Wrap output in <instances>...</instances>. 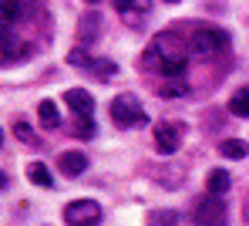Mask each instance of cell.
Here are the masks:
<instances>
[{"label": "cell", "instance_id": "6da1fadb", "mask_svg": "<svg viewBox=\"0 0 249 226\" xmlns=\"http://www.w3.org/2000/svg\"><path fill=\"white\" fill-rule=\"evenodd\" d=\"M152 68L162 71V78H182L185 75V64H189V44L172 34V31H162L152 47H148V57H145Z\"/></svg>", "mask_w": 249, "mask_h": 226}, {"label": "cell", "instance_id": "d4e9b609", "mask_svg": "<svg viewBox=\"0 0 249 226\" xmlns=\"http://www.w3.org/2000/svg\"><path fill=\"white\" fill-rule=\"evenodd\" d=\"M0 145H3V135H0Z\"/></svg>", "mask_w": 249, "mask_h": 226}, {"label": "cell", "instance_id": "30bf717a", "mask_svg": "<svg viewBox=\"0 0 249 226\" xmlns=\"http://www.w3.org/2000/svg\"><path fill=\"white\" fill-rule=\"evenodd\" d=\"M98 31H101V17H98V14H84L81 20H78V38H81V41L98 38Z\"/></svg>", "mask_w": 249, "mask_h": 226}, {"label": "cell", "instance_id": "ffe728a7", "mask_svg": "<svg viewBox=\"0 0 249 226\" xmlns=\"http://www.w3.org/2000/svg\"><path fill=\"white\" fill-rule=\"evenodd\" d=\"M14 135L20 138L24 145H37V135H34V129H31L24 118H20V122H14Z\"/></svg>", "mask_w": 249, "mask_h": 226}, {"label": "cell", "instance_id": "e0dca14e", "mask_svg": "<svg viewBox=\"0 0 249 226\" xmlns=\"http://www.w3.org/2000/svg\"><path fill=\"white\" fill-rule=\"evenodd\" d=\"M88 71H91V75H98V78H101V81H111V78H115V71H118V68H115V61H105V57H94V61H91V68H88Z\"/></svg>", "mask_w": 249, "mask_h": 226}, {"label": "cell", "instance_id": "3957f363", "mask_svg": "<svg viewBox=\"0 0 249 226\" xmlns=\"http://www.w3.org/2000/svg\"><path fill=\"white\" fill-rule=\"evenodd\" d=\"M189 47L196 51V54H219V51H226L229 47V34L226 31H219V27H199L196 34H192V41Z\"/></svg>", "mask_w": 249, "mask_h": 226}, {"label": "cell", "instance_id": "7c38bea8", "mask_svg": "<svg viewBox=\"0 0 249 226\" xmlns=\"http://www.w3.org/2000/svg\"><path fill=\"white\" fill-rule=\"evenodd\" d=\"M159 94L162 98H182V94H189V81L185 78H168L159 85Z\"/></svg>", "mask_w": 249, "mask_h": 226}, {"label": "cell", "instance_id": "5bb4252c", "mask_svg": "<svg viewBox=\"0 0 249 226\" xmlns=\"http://www.w3.org/2000/svg\"><path fill=\"white\" fill-rule=\"evenodd\" d=\"M229 112L239 115V118H249V85H246V88H239L232 98H229Z\"/></svg>", "mask_w": 249, "mask_h": 226}, {"label": "cell", "instance_id": "ac0fdd59", "mask_svg": "<svg viewBox=\"0 0 249 226\" xmlns=\"http://www.w3.org/2000/svg\"><path fill=\"white\" fill-rule=\"evenodd\" d=\"M148 226H178V213L175 209H155V213H148Z\"/></svg>", "mask_w": 249, "mask_h": 226}, {"label": "cell", "instance_id": "7402d4cb", "mask_svg": "<svg viewBox=\"0 0 249 226\" xmlns=\"http://www.w3.org/2000/svg\"><path fill=\"white\" fill-rule=\"evenodd\" d=\"M111 3H115V10H118V14H128V10H135V7H142L138 0H111Z\"/></svg>", "mask_w": 249, "mask_h": 226}, {"label": "cell", "instance_id": "9c48e42d", "mask_svg": "<svg viewBox=\"0 0 249 226\" xmlns=\"http://www.w3.org/2000/svg\"><path fill=\"white\" fill-rule=\"evenodd\" d=\"M57 166H61L64 176H81L84 169H88V155L84 152H61Z\"/></svg>", "mask_w": 249, "mask_h": 226}, {"label": "cell", "instance_id": "5b68a950", "mask_svg": "<svg viewBox=\"0 0 249 226\" xmlns=\"http://www.w3.org/2000/svg\"><path fill=\"white\" fill-rule=\"evenodd\" d=\"M64 220H68V226H98L101 223V206L94 199H74L64 206Z\"/></svg>", "mask_w": 249, "mask_h": 226}, {"label": "cell", "instance_id": "603a6c76", "mask_svg": "<svg viewBox=\"0 0 249 226\" xmlns=\"http://www.w3.org/2000/svg\"><path fill=\"white\" fill-rule=\"evenodd\" d=\"M3 186H7V172H0V189H3Z\"/></svg>", "mask_w": 249, "mask_h": 226}, {"label": "cell", "instance_id": "52a82bcc", "mask_svg": "<svg viewBox=\"0 0 249 226\" xmlns=\"http://www.w3.org/2000/svg\"><path fill=\"white\" fill-rule=\"evenodd\" d=\"M178 145H182V125H175V122L155 125V149H159L162 155H175Z\"/></svg>", "mask_w": 249, "mask_h": 226}, {"label": "cell", "instance_id": "8fae6325", "mask_svg": "<svg viewBox=\"0 0 249 226\" xmlns=\"http://www.w3.org/2000/svg\"><path fill=\"white\" fill-rule=\"evenodd\" d=\"M27 179L34 182V186H41V189H51V186H54L51 169H47L44 162H31V166H27Z\"/></svg>", "mask_w": 249, "mask_h": 226}, {"label": "cell", "instance_id": "4fadbf2b", "mask_svg": "<svg viewBox=\"0 0 249 226\" xmlns=\"http://www.w3.org/2000/svg\"><path fill=\"white\" fill-rule=\"evenodd\" d=\"M37 115H41V125H44V129H57V125H61L57 105H54V101H47V98H44L41 105H37Z\"/></svg>", "mask_w": 249, "mask_h": 226}, {"label": "cell", "instance_id": "44dd1931", "mask_svg": "<svg viewBox=\"0 0 249 226\" xmlns=\"http://www.w3.org/2000/svg\"><path fill=\"white\" fill-rule=\"evenodd\" d=\"M91 61H94V57H91L84 47H74V51L68 54V64H74V68H91Z\"/></svg>", "mask_w": 249, "mask_h": 226}, {"label": "cell", "instance_id": "2e32d148", "mask_svg": "<svg viewBox=\"0 0 249 226\" xmlns=\"http://www.w3.org/2000/svg\"><path fill=\"white\" fill-rule=\"evenodd\" d=\"M229 172H226V169H212V172H209V179H206V186H209V192H215V196H222V192H226V189H229Z\"/></svg>", "mask_w": 249, "mask_h": 226}, {"label": "cell", "instance_id": "7a4b0ae2", "mask_svg": "<svg viewBox=\"0 0 249 226\" xmlns=\"http://www.w3.org/2000/svg\"><path fill=\"white\" fill-rule=\"evenodd\" d=\"M111 122H115L118 129H131V125H145L148 115H145V108L138 105L135 94H118V98L111 101Z\"/></svg>", "mask_w": 249, "mask_h": 226}, {"label": "cell", "instance_id": "8992f818", "mask_svg": "<svg viewBox=\"0 0 249 226\" xmlns=\"http://www.w3.org/2000/svg\"><path fill=\"white\" fill-rule=\"evenodd\" d=\"M31 3L34 0H0V41H7L10 31L31 14Z\"/></svg>", "mask_w": 249, "mask_h": 226}, {"label": "cell", "instance_id": "484cf974", "mask_svg": "<svg viewBox=\"0 0 249 226\" xmlns=\"http://www.w3.org/2000/svg\"><path fill=\"white\" fill-rule=\"evenodd\" d=\"M165 3H175V0H165Z\"/></svg>", "mask_w": 249, "mask_h": 226}, {"label": "cell", "instance_id": "ba28073f", "mask_svg": "<svg viewBox=\"0 0 249 226\" xmlns=\"http://www.w3.org/2000/svg\"><path fill=\"white\" fill-rule=\"evenodd\" d=\"M64 101L71 105L74 115H94V101H91V94H88L84 88H68Z\"/></svg>", "mask_w": 249, "mask_h": 226}, {"label": "cell", "instance_id": "cb8c5ba5", "mask_svg": "<svg viewBox=\"0 0 249 226\" xmlns=\"http://www.w3.org/2000/svg\"><path fill=\"white\" fill-rule=\"evenodd\" d=\"M84 3H98V0H84Z\"/></svg>", "mask_w": 249, "mask_h": 226}, {"label": "cell", "instance_id": "9a60e30c", "mask_svg": "<svg viewBox=\"0 0 249 226\" xmlns=\"http://www.w3.org/2000/svg\"><path fill=\"white\" fill-rule=\"evenodd\" d=\"M219 152H222L226 159H246L249 145H246V142H243V138H226V142L219 145Z\"/></svg>", "mask_w": 249, "mask_h": 226}, {"label": "cell", "instance_id": "d6986e66", "mask_svg": "<svg viewBox=\"0 0 249 226\" xmlns=\"http://www.w3.org/2000/svg\"><path fill=\"white\" fill-rule=\"evenodd\" d=\"M94 132H98L94 115H78V122H74V135H78V138H94Z\"/></svg>", "mask_w": 249, "mask_h": 226}, {"label": "cell", "instance_id": "277c9868", "mask_svg": "<svg viewBox=\"0 0 249 226\" xmlns=\"http://www.w3.org/2000/svg\"><path fill=\"white\" fill-rule=\"evenodd\" d=\"M196 226H222L226 223V203H222V196H215V192H209L202 196L199 203H196Z\"/></svg>", "mask_w": 249, "mask_h": 226}]
</instances>
